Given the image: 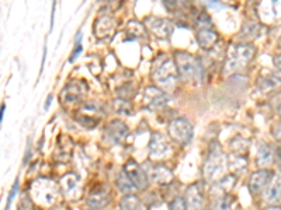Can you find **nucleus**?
<instances>
[{
    "instance_id": "obj_1",
    "label": "nucleus",
    "mask_w": 281,
    "mask_h": 210,
    "mask_svg": "<svg viewBox=\"0 0 281 210\" xmlns=\"http://www.w3.org/2000/svg\"><path fill=\"white\" fill-rule=\"evenodd\" d=\"M254 55V48L250 44H239L232 45L226 63H225V73H233L238 72L240 69H243Z\"/></svg>"
},
{
    "instance_id": "obj_2",
    "label": "nucleus",
    "mask_w": 281,
    "mask_h": 210,
    "mask_svg": "<svg viewBox=\"0 0 281 210\" xmlns=\"http://www.w3.org/2000/svg\"><path fill=\"white\" fill-rule=\"evenodd\" d=\"M174 63L177 67V72H179V77L181 80H195L201 77V66L198 63V60L188 55L186 52H179L176 53V58H174Z\"/></svg>"
},
{
    "instance_id": "obj_3",
    "label": "nucleus",
    "mask_w": 281,
    "mask_h": 210,
    "mask_svg": "<svg viewBox=\"0 0 281 210\" xmlns=\"http://www.w3.org/2000/svg\"><path fill=\"white\" fill-rule=\"evenodd\" d=\"M31 195L37 202L44 205H51L55 202L58 196V187L55 182L50 180H38L31 187Z\"/></svg>"
},
{
    "instance_id": "obj_4",
    "label": "nucleus",
    "mask_w": 281,
    "mask_h": 210,
    "mask_svg": "<svg viewBox=\"0 0 281 210\" xmlns=\"http://www.w3.org/2000/svg\"><path fill=\"white\" fill-rule=\"evenodd\" d=\"M177 76H179V72H177L174 60H172V59H166L165 62L153 72L155 81L166 90H170V88L174 87Z\"/></svg>"
},
{
    "instance_id": "obj_5",
    "label": "nucleus",
    "mask_w": 281,
    "mask_h": 210,
    "mask_svg": "<svg viewBox=\"0 0 281 210\" xmlns=\"http://www.w3.org/2000/svg\"><path fill=\"white\" fill-rule=\"evenodd\" d=\"M169 135L172 136L174 142L180 145H186L193 138V126L184 118L174 119L169 125Z\"/></svg>"
},
{
    "instance_id": "obj_6",
    "label": "nucleus",
    "mask_w": 281,
    "mask_h": 210,
    "mask_svg": "<svg viewBox=\"0 0 281 210\" xmlns=\"http://www.w3.org/2000/svg\"><path fill=\"white\" fill-rule=\"evenodd\" d=\"M225 168V160L219 149H211L209 157L204 167V175L208 181H214L218 177H221Z\"/></svg>"
},
{
    "instance_id": "obj_7",
    "label": "nucleus",
    "mask_w": 281,
    "mask_h": 210,
    "mask_svg": "<svg viewBox=\"0 0 281 210\" xmlns=\"http://www.w3.org/2000/svg\"><path fill=\"white\" fill-rule=\"evenodd\" d=\"M124 171H125V174L128 175V178H130L131 181L135 184L137 188H146V185H148V177H146L145 171L142 170V167L139 166L137 161H134V160L127 161V164L124 167Z\"/></svg>"
},
{
    "instance_id": "obj_8",
    "label": "nucleus",
    "mask_w": 281,
    "mask_h": 210,
    "mask_svg": "<svg viewBox=\"0 0 281 210\" xmlns=\"http://www.w3.org/2000/svg\"><path fill=\"white\" fill-rule=\"evenodd\" d=\"M85 93H86V83L76 80V81L69 83L64 88V91L61 94V100L65 102V104H72V102L79 101Z\"/></svg>"
},
{
    "instance_id": "obj_9",
    "label": "nucleus",
    "mask_w": 281,
    "mask_h": 210,
    "mask_svg": "<svg viewBox=\"0 0 281 210\" xmlns=\"http://www.w3.org/2000/svg\"><path fill=\"white\" fill-rule=\"evenodd\" d=\"M146 24H148V28L151 29V32H153L155 36L158 38H169L173 32V24L166 18L149 17Z\"/></svg>"
},
{
    "instance_id": "obj_10",
    "label": "nucleus",
    "mask_w": 281,
    "mask_h": 210,
    "mask_svg": "<svg viewBox=\"0 0 281 210\" xmlns=\"http://www.w3.org/2000/svg\"><path fill=\"white\" fill-rule=\"evenodd\" d=\"M274 174L270 171V170H260L257 173L250 177V181H249V188L252 192L257 194V192H261L263 189L267 188L271 181H273Z\"/></svg>"
},
{
    "instance_id": "obj_11",
    "label": "nucleus",
    "mask_w": 281,
    "mask_h": 210,
    "mask_svg": "<svg viewBox=\"0 0 281 210\" xmlns=\"http://www.w3.org/2000/svg\"><path fill=\"white\" fill-rule=\"evenodd\" d=\"M166 94L156 87H148L144 93V105L146 108L155 109L165 105L166 104Z\"/></svg>"
},
{
    "instance_id": "obj_12",
    "label": "nucleus",
    "mask_w": 281,
    "mask_h": 210,
    "mask_svg": "<svg viewBox=\"0 0 281 210\" xmlns=\"http://www.w3.org/2000/svg\"><path fill=\"white\" fill-rule=\"evenodd\" d=\"M127 135H128V129H127V126H125L123 122H120V121H114V122H111L107 128H106V136H107L111 142H114V143H121V142H124L125 138H127Z\"/></svg>"
},
{
    "instance_id": "obj_13",
    "label": "nucleus",
    "mask_w": 281,
    "mask_h": 210,
    "mask_svg": "<svg viewBox=\"0 0 281 210\" xmlns=\"http://www.w3.org/2000/svg\"><path fill=\"white\" fill-rule=\"evenodd\" d=\"M149 152H151V157H156V159L165 156L166 153L169 152V145L166 143L163 136H160L159 133L152 136L151 143H149Z\"/></svg>"
},
{
    "instance_id": "obj_14",
    "label": "nucleus",
    "mask_w": 281,
    "mask_h": 210,
    "mask_svg": "<svg viewBox=\"0 0 281 210\" xmlns=\"http://www.w3.org/2000/svg\"><path fill=\"white\" fill-rule=\"evenodd\" d=\"M186 202H187L188 208L191 210H201L202 205H204V198L200 189L197 185H191L186 192Z\"/></svg>"
},
{
    "instance_id": "obj_15",
    "label": "nucleus",
    "mask_w": 281,
    "mask_h": 210,
    "mask_svg": "<svg viewBox=\"0 0 281 210\" xmlns=\"http://www.w3.org/2000/svg\"><path fill=\"white\" fill-rule=\"evenodd\" d=\"M266 201L270 205H278V203H281V175H277L273 184L267 189Z\"/></svg>"
},
{
    "instance_id": "obj_16",
    "label": "nucleus",
    "mask_w": 281,
    "mask_h": 210,
    "mask_svg": "<svg viewBox=\"0 0 281 210\" xmlns=\"http://www.w3.org/2000/svg\"><path fill=\"white\" fill-rule=\"evenodd\" d=\"M216 41H218V35H216V32H214L212 29L202 28L197 34V42L202 48H211Z\"/></svg>"
},
{
    "instance_id": "obj_17",
    "label": "nucleus",
    "mask_w": 281,
    "mask_h": 210,
    "mask_svg": "<svg viewBox=\"0 0 281 210\" xmlns=\"http://www.w3.org/2000/svg\"><path fill=\"white\" fill-rule=\"evenodd\" d=\"M281 84V73H268V76L260 79L259 88L261 91H266L270 88L278 87Z\"/></svg>"
},
{
    "instance_id": "obj_18",
    "label": "nucleus",
    "mask_w": 281,
    "mask_h": 210,
    "mask_svg": "<svg viewBox=\"0 0 281 210\" xmlns=\"http://www.w3.org/2000/svg\"><path fill=\"white\" fill-rule=\"evenodd\" d=\"M117 187H118V189H120L123 194H125V195H132V192H135V189H137L135 184L128 178V175L125 174V171H121L120 175H118Z\"/></svg>"
},
{
    "instance_id": "obj_19",
    "label": "nucleus",
    "mask_w": 281,
    "mask_h": 210,
    "mask_svg": "<svg viewBox=\"0 0 281 210\" xmlns=\"http://www.w3.org/2000/svg\"><path fill=\"white\" fill-rule=\"evenodd\" d=\"M152 180H155L159 184H169L173 180V174L166 167L158 166L152 170Z\"/></svg>"
},
{
    "instance_id": "obj_20",
    "label": "nucleus",
    "mask_w": 281,
    "mask_h": 210,
    "mask_svg": "<svg viewBox=\"0 0 281 210\" xmlns=\"http://www.w3.org/2000/svg\"><path fill=\"white\" fill-rule=\"evenodd\" d=\"M61 185H62V189H64V192H65L66 195L71 196L72 194H75V192L78 191V187H79L78 177H76V175H73V174L65 175V177L62 178V182H61Z\"/></svg>"
},
{
    "instance_id": "obj_21",
    "label": "nucleus",
    "mask_w": 281,
    "mask_h": 210,
    "mask_svg": "<svg viewBox=\"0 0 281 210\" xmlns=\"http://www.w3.org/2000/svg\"><path fill=\"white\" fill-rule=\"evenodd\" d=\"M271 159H273V152L271 149L267 145H261L259 146V153H257V163L259 166L266 167L271 163Z\"/></svg>"
},
{
    "instance_id": "obj_22",
    "label": "nucleus",
    "mask_w": 281,
    "mask_h": 210,
    "mask_svg": "<svg viewBox=\"0 0 281 210\" xmlns=\"http://www.w3.org/2000/svg\"><path fill=\"white\" fill-rule=\"evenodd\" d=\"M121 210H145L139 199L134 195H127L121 202Z\"/></svg>"
},
{
    "instance_id": "obj_23",
    "label": "nucleus",
    "mask_w": 281,
    "mask_h": 210,
    "mask_svg": "<svg viewBox=\"0 0 281 210\" xmlns=\"http://www.w3.org/2000/svg\"><path fill=\"white\" fill-rule=\"evenodd\" d=\"M229 168L236 171V173H242L246 168V160L242 156H238V154L232 156V157H229Z\"/></svg>"
},
{
    "instance_id": "obj_24",
    "label": "nucleus",
    "mask_w": 281,
    "mask_h": 210,
    "mask_svg": "<svg viewBox=\"0 0 281 210\" xmlns=\"http://www.w3.org/2000/svg\"><path fill=\"white\" fill-rule=\"evenodd\" d=\"M212 210H231V203H229L228 196H216L212 201Z\"/></svg>"
},
{
    "instance_id": "obj_25",
    "label": "nucleus",
    "mask_w": 281,
    "mask_h": 210,
    "mask_svg": "<svg viewBox=\"0 0 281 210\" xmlns=\"http://www.w3.org/2000/svg\"><path fill=\"white\" fill-rule=\"evenodd\" d=\"M89 205H90L92 208H96V209L103 208V206L106 205V198H104V196L99 195V194L92 195L90 198H89Z\"/></svg>"
},
{
    "instance_id": "obj_26",
    "label": "nucleus",
    "mask_w": 281,
    "mask_h": 210,
    "mask_svg": "<svg viewBox=\"0 0 281 210\" xmlns=\"http://www.w3.org/2000/svg\"><path fill=\"white\" fill-rule=\"evenodd\" d=\"M114 108H116L117 112H121V114H125V115H130L131 114L130 104L127 101H123V100H116L114 101Z\"/></svg>"
},
{
    "instance_id": "obj_27",
    "label": "nucleus",
    "mask_w": 281,
    "mask_h": 210,
    "mask_svg": "<svg viewBox=\"0 0 281 210\" xmlns=\"http://www.w3.org/2000/svg\"><path fill=\"white\" fill-rule=\"evenodd\" d=\"M188 205L184 198H176L173 202L170 203V210H187Z\"/></svg>"
},
{
    "instance_id": "obj_28",
    "label": "nucleus",
    "mask_w": 281,
    "mask_h": 210,
    "mask_svg": "<svg viewBox=\"0 0 281 210\" xmlns=\"http://www.w3.org/2000/svg\"><path fill=\"white\" fill-rule=\"evenodd\" d=\"M273 63H274V66L278 69V70H281V53L280 55H275V56H274Z\"/></svg>"
},
{
    "instance_id": "obj_29",
    "label": "nucleus",
    "mask_w": 281,
    "mask_h": 210,
    "mask_svg": "<svg viewBox=\"0 0 281 210\" xmlns=\"http://www.w3.org/2000/svg\"><path fill=\"white\" fill-rule=\"evenodd\" d=\"M80 52H82V45L78 44V45H76V49H75V52L72 53V56H71V62H73V60L76 59V56L79 55Z\"/></svg>"
},
{
    "instance_id": "obj_30",
    "label": "nucleus",
    "mask_w": 281,
    "mask_h": 210,
    "mask_svg": "<svg viewBox=\"0 0 281 210\" xmlns=\"http://www.w3.org/2000/svg\"><path fill=\"white\" fill-rule=\"evenodd\" d=\"M275 160H277V163H278V166L281 168V149H277V152H275Z\"/></svg>"
},
{
    "instance_id": "obj_31",
    "label": "nucleus",
    "mask_w": 281,
    "mask_h": 210,
    "mask_svg": "<svg viewBox=\"0 0 281 210\" xmlns=\"http://www.w3.org/2000/svg\"><path fill=\"white\" fill-rule=\"evenodd\" d=\"M275 135H277V138L281 140V123L278 125V128H277V131H275Z\"/></svg>"
},
{
    "instance_id": "obj_32",
    "label": "nucleus",
    "mask_w": 281,
    "mask_h": 210,
    "mask_svg": "<svg viewBox=\"0 0 281 210\" xmlns=\"http://www.w3.org/2000/svg\"><path fill=\"white\" fill-rule=\"evenodd\" d=\"M5 111H6V105L3 104V105H2V112H0V119H3V116H5Z\"/></svg>"
},
{
    "instance_id": "obj_33",
    "label": "nucleus",
    "mask_w": 281,
    "mask_h": 210,
    "mask_svg": "<svg viewBox=\"0 0 281 210\" xmlns=\"http://www.w3.org/2000/svg\"><path fill=\"white\" fill-rule=\"evenodd\" d=\"M277 112H278V115H281V100L277 102Z\"/></svg>"
},
{
    "instance_id": "obj_34",
    "label": "nucleus",
    "mask_w": 281,
    "mask_h": 210,
    "mask_svg": "<svg viewBox=\"0 0 281 210\" xmlns=\"http://www.w3.org/2000/svg\"><path fill=\"white\" fill-rule=\"evenodd\" d=\"M51 101H52V95H50V97H48V101H47V104H45V109H48Z\"/></svg>"
},
{
    "instance_id": "obj_35",
    "label": "nucleus",
    "mask_w": 281,
    "mask_h": 210,
    "mask_svg": "<svg viewBox=\"0 0 281 210\" xmlns=\"http://www.w3.org/2000/svg\"><path fill=\"white\" fill-rule=\"evenodd\" d=\"M278 46L281 48V36H280V41H278Z\"/></svg>"
}]
</instances>
